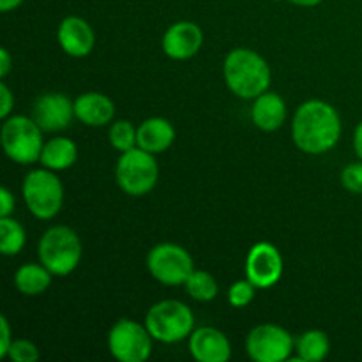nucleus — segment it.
I'll use <instances>...</instances> for the list:
<instances>
[{
  "label": "nucleus",
  "mask_w": 362,
  "mask_h": 362,
  "mask_svg": "<svg viewBox=\"0 0 362 362\" xmlns=\"http://www.w3.org/2000/svg\"><path fill=\"white\" fill-rule=\"evenodd\" d=\"M152 341L145 324L120 318L108 332V350L120 362H145L152 356Z\"/></svg>",
  "instance_id": "nucleus-9"
},
{
  "label": "nucleus",
  "mask_w": 362,
  "mask_h": 362,
  "mask_svg": "<svg viewBox=\"0 0 362 362\" xmlns=\"http://www.w3.org/2000/svg\"><path fill=\"white\" fill-rule=\"evenodd\" d=\"M189 352L198 362H226L232 357V345L225 332L216 327H198L191 332Z\"/></svg>",
  "instance_id": "nucleus-14"
},
{
  "label": "nucleus",
  "mask_w": 362,
  "mask_h": 362,
  "mask_svg": "<svg viewBox=\"0 0 362 362\" xmlns=\"http://www.w3.org/2000/svg\"><path fill=\"white\" fill-rule=\"evenodd\" d=\"M354 151H356L357 158L362 161V120L357 124L356 133H354Z\"/></svg>",
  "instance_id": "nucleus-32"
},
{
  "label": "nucleus",
  "mask_w": 362,
  "mask_h": 362,
  "mask_svg": "<svg viewBox=\"0 0 362 362\" xmlns=\"http://www.w3.org/2000/svg\"><path fill=\"white\" fill-rule=\"evenodd\" d=\"M27 243L25 230L16 219L0 218V253L4 257H16Z\"/></svg>",
  "instance_id": "nucleus-22"
},
{
  "label": "nucleus",
  "mask_w": 362,
  "mask_h": 362,
  "mask_svg": "<svg viewBox=\"0 0 362 362\" xmlns=\"http://www.w3.org/2000/svg\"><path fill=\"white\" fill-rule=\"evenodd\" d=\"M25 0H0V11L2 13H11V11L18 9Z\"/></svg>",
  "instance_id": "nucleus-33"
},
{
  "label": "nucleus",
  "mask_w": 362,
  "mask_h": 362,
  "mask_svg": "<svg viewBox=\"0 0 362 362\" xmlns=\"http://www.w3.org/2000/svg\"><path fill=\"white\" fill-rule=\"evenodd\" d=\"M25 205L41 221L53 219L64 205V186L53 170L37 168L25 175L21 184Z\"/></svg>",
  "instance_id": "nucleus-5"
},
{
  "label": "nucleus",
  "mask_w": 362,
  "mask_h": 362,
  "mask_svg": "<svg viewBox=\"0 0 362 362\" xmlns=\"http://www.w3.org/2000/svg\"><path fill=\"white\" fill-rule=\"evenodd\" d=\"M13 331H11L9 320L6 317H0V357H7L11 345H13Z\"/></svg>",
  "instance_id": "nucleus-29"
},
{
  "label": "nucleus",
  "mask_w": 362,
  "mask_h": 362,
  "mask_svg": "<svg viewBox=\"0 0 362 362\" xmlns=\"http://www.w3.org/2000/svg\"><path fill=\"white\" fill-rule=\"evenodd\" d=\"M81 255H83V246L80 237L69 226H52L39 239V262L59 278L71 274L80 265Z\"/></svg>",
  "instance_id": "nucleus-3"
},
{
  "label": "nucleus",
  "mask_w": 362,
  "mask_h": 362,
  "mask_svg": "<svg viewBox=\"0 0 362 362\" xmlns=\"http://www.w3.org/2000/svg\"><path fill=\"white\" fill-rule=\"evenodd\" d=\"M32 119L45 133H57L71 126L74 115V101L62 92H46L39 95L32 106Z\"/></svg>",
  "instance_id": "nucleus-12"
},
{
  "label": "nucleus",
  "mask_w": 362,
  "mask_h": 362,
  "mask_svg": "<svg viewBox=\"0 0 362 362\" xmlns=\"http://www.w3.org/2000/svg\"><path fill=\"white\" fill-rule=\"evenodd\" d=\"M74 115L85 126H108L115 117V103L101 92H85L74 99Z\"/></svg>",
  "instance_id": "nucleus-16"
},
{
  "label": "nucleus",
  "mask_w": 362,
  "mask_h": 362,
  "mask_svg": "<svg viewBox=\"0 0 362 362\" xmlns=\"http://www.w3.org/2000/svg\"><path fill=\"white\" fill-rule=\"evenodd\" d=\"M253 108H251V120L255 126L265 133L278 131L286 120V103L276 92H264L253 99Z\"/></svg>",
  "instance_id": "nucleus-18"
},
{
  "label": "nucleus",
  "mask_w": 362,
  "mask_h": 362,
  "mask_svg": "<svg viewBox=\"0 0 362 362\" xmlns=\"http://www.w3.org/2000/svg\"><path fill=\"white\" fill-rule=\"evenodd\" d=\"M184 286H186L191 299L198 300V303H211L219 293V286L214 276L207 271H202V269H194Z\"/></svg>",
  "instance_id": "nucleus-23"
},
{
  "label": "nucleus",
  "mask_w": 362,
  "mask_h": 362,
  "mask_svg": "<svg viewBox=\"0 0 362 362\" xmlns=\"http://www.w3.org/2000/svg\"><path fill=\"white\" fill-rule=\"evenodd\" d=\"M57 41L64 53L74 59H83L94 49L95 34L87 20L80 16H66L57 30Z\"/></svg>",
  "instance_id": "nucleus-15"
},
{
  "label": "nucleus",
  "mask_w": 362,
  "mask_h": 362,
  "mask_svg": "<svg viewBox=\"0 0 362 362\" xmlns=\"http://www.w3.org/2000/svg\"><path fill=\"white\" fill-rule=\"evenodd\" d=\"M226 87L240 99H257L271 87V67L267 60L250 48H235L223 64Z\"/></svg>",
  "instance_id": "nucleus-2"
},
{
  "label": "nucleus",
  "mask_w": 362,
  "mask_h": 362,
  "mask_svg": "<svg viewBox=\"0 0 362 362\" xmlns=\"http://www.w3.org/2000/svg\"><path fill=\"white\" fill-rule=\"evenodd\" d=\"M341 138L338 110L322 99H310L297 108L292 120V140L304 154L320 156L332 151Z\"/></svg>",
  "instance_id": "nucleus-1"
},
{
  "label": "nucleus",
  "mask_w": 362,
  "mask_h": 362,
  "mask_svg": "<svg viewBox=\"0 0 362 362\" xmlns=\"http://www.w3.org/2000/svg\"><path fill=\"white\" fill-rule=\"evenodd\" d=\"M13 108H14V95L13 92H11V88L7 87L6 81H2V83H0V117H2L4 120L9 119Z\"/></svg>",
  "instance_id": "nucleus-28"
},
{
  "label": "nucleus",
  "mask_w": 362,
  "mask_h": 362,
  "mask_svg": "<svg viewBox=\"0 0 362 362\" xmlns=\"http://www.w3.org/2000/svg\"><path fill=\"white\" fill-rule=\"evenodd\" d=\"M297 357L303 362H320L331 352L329 336L320 329H310L296 339Z\"/></svg>",
  "instance_id": "nucleus-21"
},
{
  "label": "nucleus",
  "mask_w": 362,
  "mask_h": 362,
  "mask_svg": "<svg viewBox=\"0 0 362 362\" xmlns=\"http://www.w3.org/2000/svg\"><path fill=\"white\" fill-rule=\"evenodd\" d=\"M136 131L138 127H134L129 120H117V122H113L112 126H110V145H112L115 151H119L120 154L138 147Z\"/></svg>",
  "instance_id": "nucleus-24"
},
{
  "label": "nucleus",
  "mask_w": 362,
  "mask_h": 362,
  "mask_svg": "<svg viewBox=\"0 0 362 362\" xmlns=\"http://www.w3.org/2000/svg\"><path fill=\"white\" fill-rule=\"evenodd\" d=\"M53 274L39 262V264H25L14 272V286L21 296L35 297L45 293L52 285Z\"/></svg>",
  "instance_id": "nucleus-20"
},
{
  "label": "nucleus",
  "mask_w": 362,
  "mask_h": 362,
  "mask_svg": "<svg viewBox=\"0 0 362 362\" xmlns=\"http://www.w3.org/2000/svg\"><path fill=\"white\" fill-rule=\"evenodd\" d=\"M257 286L250 281V279H240V281H235L228 288V303L232 308H246L250 306L255 300V296H257Z\"/></svg>",
  "instance_id": "nucleus-25"
},
{
  "label": "nucleus",
  "mask_w": 362,
  "mask_h": 362,
  "mask_svg": "<svg viewBox=\"0 0 362 362\" xmlns=\"http://www.w3.org/2000/svg\"><path fill=\"white\" fill-rule=\"evenodd\" d=\"M145 327L156 341L172 345L189 338L194 331V315L180 300H159L145 315Z\"/></svg>",
  "instance_id": "nucleus-4"
},
{
  "label": "nucleus",
  "mask_w": 362,
  "mask_h": 362,
  "mask_svg": "<svg viewBox=\"0 0 362 362\" xmlns=\"http://www.w3.org/2000/svg\"><path fill=\"white\" fill-rule=\"evenodd\" d=\"M341 186L345 187L349 193L362 194V161L359 159L357 163H350L343 168L341 177Z\"/></svg>",
  "instance_id": "nucleus-27"
},
{
  "label": "nucleus",
  "mask_w": 362,
  "mask_h": 362,
  "mask_svg": "<svg viewBox=\"0 0 362 362\" xmlns=\"http://www.w3.org/2000/svg\"><path fill=\"white\" fill-rule=\"evenodd\" d=\"M158 179L159 166L156 154L140 147L120 154L115 166V180L127 197H145L154 189Z\"/></svg>",
  "instance_id": "nucleus-7"
},
{
  "label": "nucleus",
  "mask_w": 362,
  "mask_h": 362,
  "mask_svg": "<svg viewBox=\"0 0 362 362\" xmlns=\"http://www.w3.org/2000/svg\"><path fill=\"white\" fill-rule=\"evenodd\" d=\"M11 67H13V60H11V53L6 48L0 49V76L6 78L9 74Z\"/></svg>",
  "instance_id": "nucleus-31"
},
{
  "label": "nucleus",
  "mask_w": 362,
  "mask_h": 362,
  "mask_svg": "<svg viewBox=\"0 0 362 362\" xmlns=\"http://www.w3.org/2000/svg\"><path fill=\"white\" fill-rule=\"evenodd\" d=\"M246 278L258 290H267L278 285L283 276V257L271 243H257L246 257Z\"/></svg>",
  "instance_id": "nucleus-11"
},
{
  "label": "nucleus",
  "mask_w": 362,
  "mask_h": 362,
  "mask_svg": "<svg viewBox=\"0 0 362 362\" xmlns=\"http://www.w3.org/2000/svg\"><path fill=\"white\" fill-rule=\"evenodd\" d=\"M14 205H16L14 194L7 187H2L0 189V218H9L14 212Z\"/></svg>",
  "instance_id": "nucleus-30"
},
{
  "label": "nucleus",
  "mask_w": 362,
  "mask_h": 362,
  "mask_svg": "<svg viewBox=\"0 0 362 362\" xmlns=\"http://www.w3.org/2000/svg\"><path fill=\"white\" fill-rule=\"evenodd\" d=\"M42 133L45 131L37 126L34 119L25 115H13L4 120L2 133V148L11 161L18 165H34L41 158Z\"/></svg>",
  "instance_id": "nucleus-6"
},
{
  "label": "nucleus",
  "mask_w": 362,
  "mask_h": 362,
  "mask_svg": "<svg viewBox=\"0 0 362 362\" xmlns=\"http://www.w3.org/2000/svg\"><path fill=\"white\" fill-rule=\"evenodd\" d=\"M78 159V147L71 138L66 136H55L52 140L45 141L42 147L41 163L45 168L53 170V172H64V170L71 168Z\"/></svg>",
  "instance_id": "nucleus-19"
},
{
  "label": "nucleus",
  "mask_w": 362,
  "mask_h": 362,
  "mask_svg": "<svg viewBox=\"0 0 362 362\" xmlns=\"http://www.w3.org/2000/svg\"><path fill=\"white\" fill-rule=\"evenodd\" d=\"M138 147L151 154H163L175 141V127L165 117H151L138 126Z\"/></svg>",
  "instance_id": "nucleus-17"
},
{
  "label": "nucleus",
  "mask_w": 362,
  "mask_h": 362,
  "mask_svg": "<svg viewBox=\"0 0 362 362\" xmlns=\"http://www.w3.org/2000/svg\"><path fill=\"white\" fill-rule=\"evenodd\" d=\"M147 269L152 278L166 286L186 285L194 271V262L189 251L173 243H161L147 255Z\"/></svg>",
  "instance_id": "nucleus-8"
},
{
  "label": "nucleus",
  "mask_w": 362,
  "mask_h": 362,
  "mask_svg": "<svg viewBox=\"0 0 362 362\" xmlns=\"http://www.w3.org/2000/svg\"><path fill=\"white\" fill-rule=\"evenodd\" d=\"M296 350V339L286 329L276 324H260L246 338V352L255 362L288 361Z\"/></svg>",
  "instance_id": "nucleus-10"
},
{
  "label": "nucleus",
  "mask_w": 362,
  "mask_h": 362,
  "mask_svg": "<svg viewBox=\"0 0 362 362\" xmlns=\"http://www.w3.org/2000/svg\"><path fill=\"white\" fill-rule=\"evenodd\" d=\"M286 2L293 4V6H299V7H315V6H320L324 0H286Z\"/></svg>",
  "instance_id": "nucleus-34"
},
{
  "label": "nucleus",
  "mask_w": 362,
  "mask_h": 362,
  "mask_svg": "<svg viewBox=\"0 0 362 362\" xmlns=\"http://www.w3.org/2000/svg\"><path fill=\"white\" fill-rule=\"evenodd\" d=\"M163 52L173 60H189L204 45V32L193 21H177L163 35Z\"/></svg>",
  "instance_id": "nucleus-13"
},
{
  "label": "nucleus",
  "mask_w": 362,
  "mask_h": 362,
  "mask_svg": "<svg viewBox=\"0 0 362 362\" xmlns=\"http://www.w3.org/2000/svg\"><path fill=\"white\" fill-rule=\"evenodd\" d=\"M41 357L37 345L28 339H14L11 345L9 352H7V359L13 362H35Z\"/></svg>",
  "instance_id": "nucleus-26"
}]
</instances>
